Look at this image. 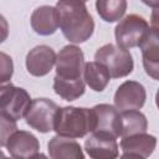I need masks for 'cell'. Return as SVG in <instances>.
I'll return each mask as SVG.
<instances>
[{"label": "cell", "mask_w": 159, "mask_h": 159, "mask_svg": "<svg viewBox=\"0 0 159 159\" xmlns=\"http://www.w3.org/2000/svg\"><path fill=\"white\" fill-rule=\"evenodd\" d=\"M30 24L32 30L41 36L53 35L58 29V19L57 11L53 6L42 5L36 7L30 19Z\"/></svg>", "instance_id": "14"}, {"label": "cell", "mask_w": 159, "mask_h": 159, "mask_svg": "<svg viewBox=\"0 0 159 159\" xmlns=\"http://www.w3.org/2000/svg\"><path fill=\"white\" fill-rule=\"evenodd\" d=\"M145 73L159 81V29L149 27L140 46Z\"/></svg>", "instance_id": "12"}, {"label": "cell", "mask_w": 159, "mask_h": 159, "mask_svg": "<svg viewBox=\"0 0 159 159\" xmlns=\"http://www.w3.org/2000/svg\"><path fill=\"white\" fill-rule=\"evenodd\" d=\"M148 30V21L143 16L137 14L124 16L114 29L117 46L127 51L133 47H139Z\"/></svg>", "instance_id": "5"}, {"label": "cell", "mask_w": 159, "mask_h": 159, "mask_svg": "<svg viewBox=\"0 0 159 159\" xmlns=\"http://www.w3.org/2000/svg\"><path fill=\"white\" fill-rule=\"evenodd\" d=\"M84 150L91 159H118L119 157L117 137L103 132L91 133L84 140Z\"/></svg>", "instance_id": "9"}, {"label": "cell", "mask_w": 159, "mask_h": 159, "mask_svg": "<svg viewBox=\"0 0 159 159\" xmlns=\"http://www.w3.org/2000/svg\"><path fill=\"white\" fill-rule=\"evenodd\" d=\"M53 91L57 96H60L65 101H75L83 96L86 91V83L84 80H77V81H68V80H61L57 76L53 78Z\"/></svg>", "instance_id": "19"}, {"label": "cell", "mask_w": 159, "mask_h": 159, "mask_svg": "<svg viewBox=\"0 0 159 159\" xmlns=\"http://www.w3.org/2000/svg\"><path fill=\"white\" fill-rule=\"evenodd\" d=\"M30 159H50V158H47L43 153H37L36 155H34V157H31Z\"/></svg>", "instance_id": "25"}, {"label": "cell", "mask_w": 159, "mask_h": 159, "mask_svg": "<svg viewBox=\"0 0 159 159\" xmlns=\"http://www.w3.org/2000/svg\"><path fill=\"white\" fill-rule=\"evenodd\" d=\"M58 26L63 36L72 43L86 42L94 31V21L81 1H57Z\"/></svg>", "instance_id": "1"}, {"label": "cell", "mask_w": 159, "mask_h": 159, "mask_svg": "<svg viewBox=\"0 0 159 159\" xmlns=\"http://www.w3.org/2000/svg\"><path fill=\"white\" fill-rule=\"evenodd\" d=\"M92 111L89 108L67 106L58 108L53 130L57 135L76 139L92 133Z\"/></svg>", "instance_id": "2"}, {"label": "cell", "mask_w": 159, "mask_h": 159, "mask_svg": "<svg viewBox=\"0 0 159 159\" xmlns=\"http://www.w3.org/2000/svg\"><path fill=\"white\" fill-rule=\"evenodd\" d=\"M119 159H144L139 155H135V154H127V153H123V155L119 158Z\"/></svg>", "instance_id": "24"}, {"label": "cell", "mask_w": 159, "mask_h": 159, "mask_svg": "<svg viewBox=\"0 0 159 159\" xmlns=\"http://www.w3.org/2000/svg\"><path fill=\"white\" fill-rule=\"evenodd\" d=\"M31 97L26 89L11 83L2 84L0 88V117L10 122H17L26 116Z\"/></svg>", "instance_id": "3"}, {"label": "cell", "mask_w": 159, "mask_h": 159, "mask_svg": "<svg viewBox=\"0 0 159 159\" xmlns=\"http://www.w3.org/2000/svg\"><path fill=\"white\" fill-rule=\"evenodd\" d=\"M57 55L50 46L46 45H39L35 46L32 50H30L26 55L25 65L26 70L31 76L35 77H43L52 67L56 65Z\"/></svg>", "instance_id": "11"}, {"label": "cell", "mask_w": 159, "mask_h": 159, "mask_svg": "<svg viewBox=\"0 0 159 159\" xmlns=\"http://www.w3.org/2000/svg\"><path fill=\"white\" fill-rule=\"evenodd\" d=\"M4 148H6L11 158L30 159L39 153L40 143L32 133L26 130H16L7 138Z\"/></svg>", "instance_id": "13"}, {"label": "cell", "mask_w": 159, "mask_h": 159, "mask_svg": "<svg viewBox=\"0 0 159 159\" xmlns=\"http://www.w3.org/2000/svg\"><path fill=\"white\" fill-rule=\"evenodd\" d=\"M58 106L47 98H35L25 116L26 124L40 133H48L53 130L55 117Z\"/></svg>", "instance_id": "7"}, {"label": "cell", "mask_w": 159, "mask_h": 159, "mask_svg": "<svg viewBox=\"0 0 159 159\" xmlns=\"http://www.w3.org/2000/svg\"><path fill=\"white\" fill-rule=\"evenodd\" d=\"M83 80L91 89H93L94 92H102L108 86L111 81V75L102 63L97 61H91L86 62Z\"/></svg>", "instance_id": "17"}, {"label": "cell", "mask_w": 159, "mask_h": 159, "mask_svg": "<svg viewBox=\"0 0 159 159\" xmlns=\"http://www.w3.org/2000/svg\"><path fill=\"white\" fill-rule=\"evenodd\" d=\"M145 5L152 7V15H150V24L152 27L159 29V1H144Z\"/></svg>", "instance_id": "23"}, {"label": "cell", "mask_w": 159, "mask_h": 159, "mask_svg": "<svg viewBox=\"0 0 159 159\" xmlns=\"http://www.w3.org/2000/svg\"><path fill=\"white\" fill-rule=\"evenodd\" d=\"M147 99V92L142 83L137 81L123 82L114 93V107L118 112L139 111Z\"/></svg>", "instance_id": "8"}, {"label": "cell", "mask_w": 159, "mask_h": 159, "mask_svg": "<svg viewBox=\"0 0 159 159\" xmlns=\"http://www.w3.org/2000/svg\"><path fill=\"white\" fill-rule=\"evenodd\" d=\"M50 159H86L78 142L72 138L55 135L47 144Z\"/></svg>", "instance_id": "15"}, {"label": "cell", "mask_w": 159, "mask_h": 159, "mask_svg": "<svg viewBox=\"0 0 159 159\" xmlns=\"http://www.w3.org/2000/svg\"><path fill=\"white\" fill-rule=\"evenodd\" d=\"M96 10L106 22L120 21L127 10L125 0H98L96 1Z\"/></svg>", "instance_id": "20"}, {"label": "cell", "mask_w": 159, "mask_h": 159, "mask_svg": "<svg viewBox=\"0 0 159 159\" xmlns=\"http://www.w3.org/2000/svg\"><path fill=\"white\" fill-rule=\"evenodd\" d=\"M12 71H14V65H12L11 57H9L6 53L1 52V80L0 81L2 84L11 78Z\"/></svg>", "instance_id": "21"}, {"label": "cell", "mask_w": 159, "mask_h": 159, "mask_svg": "<svg viewBox=\"0 0 159 159\" xmlns=\"http://www.w3.org/2000/svg\"><path fill=\"white\" fill-rule=\"evenodd\" d=\"M2 159H15V158H6L5 155H2Z\"/></svg>", "instance_id": "27"}, {"label": "cell", "mask_w": 159, "mask_h": 159, "mask_svg": "<svg viewBox=\"0 0 159 159\" xmlns=\"http://www.w3.org/2000/svg\"><path fill=\"white\" fill-rule=\"evenodd\" d=\"M56 76L61 80H82L84 71V56L76 45H67L60 50L56 58Z\"/></svg>", "instance_id": "6"}, {"label": "cell", "mask_w": 159, "mask_h": 159, "mask_svg": "<svg viewBox=\"0 0 159 159\" xmlns=\"http://www.w3.org/2000/svg\"><path fill=\"white\" fill-rule=\"evenodd\" d=\"M16 130H17L16 122H10L7 119L1 118V147H5L7 138Z\"/></svg>", "instance_id": "22"}, {"label": "cell", "mask_w": 159, "mask_h": 159, "mask_svg": "<svg viewBox=\"0 0 159 159\" xmlns=\"http://www.w3.org/2000/svg\"><path fill=\"white\" fill-rule=\"evenodd\" d=\"M148 120L140 111H127L120 112V138L129 135L147 133Z\"/></svg>", "instance_id": "18"}, {"label": "cell", "mask_w": 159, "mask_h": 159, "mask_svg": "<svg viewBox=\"0 0 159 159\" xmlns=\"http://www.w3.org/2000/svg\"><path fill=\"white\" fill-rule=\"evenodd\" d=\"M94 60L108 70L111 78L125 77L130 75L134 68L130 52L113 43H106L99 47L94 53Z\"/></svg>", "instance_id": "4"}, {"label": "cell", "mask_w": 159, "mask_h": 159, "mask_svg": "<svg viewBox=\"0 0 159 159\" xmlns=\"http://www.w3.org/2000/svg\"><path fill=\"white\" fill-rule=\"evenodd\" d=\"M157 147V138L148 133H139L122 138L120 149L127 154H135L142 158H148L153 154Z\"/></svg>", "instance_id": "16"}, {"label": "cell", "mask_w": 159, "mask_h": 159, "mask_svg": "<svg viewBox=\"0 0 159 159\" xmlns=\"http://www.w3.org/2000/svg\"><path fill=\"white\" fill-rule=\"evenodd\" d=\"M155 104H157V107L159 109V89L157 91V94H155Z\"/></svg>", "instance_id": "26"}, {"label": "cell", "mask_w": 159, "mask_h": 159, "mask_svg": "<svg viewBox=\"0 0 159 159\" xmlns=\"http://www.w3.org/2000/svg\"><path fill=\"white\" fill-rule=\"evenodd\" d=\"M92 111V133L103 132L114 137L120 134V113L111 104H97Z\"/></svg>", "instance_id": "10"}]
</instances>
